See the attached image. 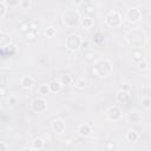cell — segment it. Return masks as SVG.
I'll use <instances>...</instances> for the list:
<instances>
[{"instance_id": "obj_31", "label": "cell", "mask_w": 151, "mask_h": 151, "mask_svg": "<svg viewBox=\"0 0 151 151\" xmlns=\"http://www.w3.org/2000/svg\"><path fill=\"white\" fill-rule=\"evenodd\" d=\"M4 94H5V87L1 86V96H4Z\"/></svg>"}, {"instance_id": "obj_24", "label": "cell", "mask_w": 151, "mask_h": 151, "mask_svg": "<svg viewBox=\"0 0 151 151\" xmlns=\"http://www.w3.org/2000/svg\"><path fill=\"white\" fill-rule=\"evenodd\" d=\"M45 34H46L47 37H53V35L55 34L54 27H48V28H46V29H45Z\"/></svg>"}, {"instance_id": "obj_28", "label": "cell", "mask_w": 151, "mask_h": 151, "mask_svg": "<svg viewBox=\"0 0 151 151\" xmlns=\"http://www.w3.org/2000/svg\"><path fill=\"white\" fill-rule=\"evenodd\" d=\"M81 47L83 48H87L88 47V41H81Z\"/></svg>"}, {"instance_id": "obj_3", "label": "cell", "mask_w": 151, "mask_h": 151, "mask_svg": "<svg viewBox=\"0 0 151 151\" xmlns=\"http://www.w3.org/2000/svg\"><path fill=\"white\" fill-rule=\"evenodd\" d=\"M122 22V18L117 12H111L106 18H105V24L110 27H118Z\"/></svg>"}, {"instance_id": "obj_25", "label": "cell", "mask_w": 151, "mask_h": 151, "mask_svg": "<svg viewBox=\"0 0 151 151\" xmlns=\"http://www.w3.org/2000/svg\"><path fill=\"white\" fill-rule=\"evenodd\" d=\"M17 101H18L17 97H9V98H8V104H9V105H12V106H13V105H15V104H17Z\"/></svg>"}, {"instance_id": "obj_21", "label": "cell", "mask_w": 151, "mask_h": 151, "mask_svg": "<svg viewBox=\"0 0 151 151\" xmlns=\"http://www.w3.org/2000/svg\"><path fill=\"white\" fill-rule=\"evenodd\" d=\"M20 7L22 9H28L31 7V1L29 0H21L20 1Z\"/></svg>"}, {"instance_id": "obj_2", "label": "cell", "mask_w": 151, "mask_h": 151, "mask_svg": "<svg viewBox=\"0 0 151 151\" xmlns=\"http://www.w3.org/2000/svg\"><path fill=\"white\" fill-rule=\"evenodd\" d=\"M66 46H67L68 50L76 51L77 48H79L81 46V39H80V37L77 35V34H71L66 39Z\"/></svg>"}, {"instance_id": "obj_12", "label": "cell", "mask_w": 151, "mask_h": 151, "mask_svg": "<svg viewBox=\"0 0 151 151\" xmlns=\"http://www.w3.org/2000/svg\"><path fill=\"white\" fill-rule=\"evenodd\" d=\"M44 145H45V143H44V140H42L41 138H35V139H33V142H32L31 149H32V150H42V149H44Z\"/></svg>"}, {"instance_id": "obj_17", "label": "cell", "mask_w": 151, "mask_h": 151, "mask_svg": "<svg viewBox=\"0 0 151 151\" xmlns=\"http://www.w3.org/2000/svg\"><path fill=\"white\" fill-rule=\"evenodd\" d=\"M60 83H61V85H70L71 83H72V78H71V76H68V74H63L61 77H60V80H59Z\"/></svg>"}, {"instance_id": "obj_10", "label": "cell", "mask_w": 151, "mask_h": 151, "mask_svg": "<svg viewBox=\"0 0 151 151\" xmlns=\"http://www.w3.org/2000/svg\"><path fill=\"white\" fill-rule=\"evenodd\" d=\"M20 84H21V86H22L24 88H31V87L34 85V79H33L32 77L26 76V77H22V78H21Z\"/></svg>"}, {"instance_id": "obj_15", "label": "cell", "mask_w": 151, "mask_h": 151, "mask_svg": "<svg viewBox=\"0 0 151 151\" xmlns=\"http://www.w3.org/2000/svg\"><path fill=\"white\" fill-rule=\"evenodd\" d=\"M81 26L85 29H90L93 26V20L91 18H88V17H85V18L81 19Z\"/></svg>"}, {"instance_id": "obj_20", "label": "cell", "mask_w": 151, "mask_h": 151, "mask_svg": "<svg viewBox=\"0 0 151 151\" xmlns=\"http://www.w3.org/2000/svg\"><path fill=\"white\" fill-rule=\"evenodd\" d=\"M7 12V5L5 2H0V18H4Z\"/></svg>"}, {"instance_id": "obj_14", "label": "cell", "mask_w": 151, "mask_h": 151, "mask_svg": "<svg viewBox=\"0 0 151 151\" xmlns=\"http://www.w3.org/2000/svg\"><path fill=\"white\" fill-rule=\"evenodd\" d=\"M48 86H50L51 92L55 93V92H59V91H60V88H61V83H60V81H57V80H53V81H51V83L48 84Z\"/></svg>"}, {"instance_id": "obj_6", "label": "cell", "mask_w": 151, "mask_h": 151, "mask_svg": "<svg viewBox=\"0 0 151 151\" xmlns=\"http://www.w3.org/2000/svg\"><path fill=\"white\" fill-rule=\"evenodd\" d=\"M107 117L111 120H113V122L119 120L122 118V111H120V109L118 106H111L107 110Z\"/></svg>"}, {"instance_id": "obj_30", "label": "cell", "mask_w": 151, "mask_h": 151, "mask_svg": "<svg viewBox=\"0 0 151 151\" xmlns=\"http://www.w3.org/2000/svg\"><path fill=\"white\" fill-rule=\"evenodd\" d=\"M124 85H125V86H124V87H123L122 90H125V91H129V90H130V86H129L127 84H124Z\"/></svg>"}, {"instance_id": "obj_13", "label": "cell", "mask_w": 151, "mask_h": 151, "mask_svg": "<svg viewBox=\"0 0 151 151\" xmlns=\"http://www.w3.org/2000/svg\"><path fill=\"white\" fill-rule=\"evenodd\" d=\"M127 118H129V120H130V122H132V123H134V124H137V123H139V122L142 120L140 114H139L138 112H136V111L130 112V113H129V116H127Z\"/></svg>"}, {"instance_id": "obj_32", "label": "cell", "mask_w": 151, "mask_h": 151, "mask_svg": "<svg viewBox=\"0 0 151 151\" xmlns=\"http://www.w3.org/2000/svg\"><path fill=\"white\" fill-rule=\"evenodd\" d=\"M150 86H151V83H150Z\"/></svg>"}, {"instance_id": "obj_11", "label": "cell", "mask_w": 151, "mask_h": 151, "mask_svg": "<svg viewBox=\"0 0 151 151\" xmlns=\"http://www.w3.org/2000/svg\"><path fill=\"white\" fill-rule=\"evenodd\" d=\"M125 138H126V140L127 142H131V143H134V142H137L138 140V138H139V134L134 131V130H129L127 132H126V136H125Z\"/></svg>"}, {"instance_id": "obj_26", "label": "cell", "mask_w": 151, "mask_h": 151, "mask_svg": "<svg viewBox=\"0 0 151 151\" xmlns=\"http://www.w3.org/2000/svg\"><path fill=\"white\" fill-rule=\"evenodd\" d=\"M18 2L19 0H6V5H9V6H15Z\"/></svg>"}, {"instance_id": "obj_5", "label": "cell", "mask_w": 151, "mask_h": 151, "mask_svg": "<svg viewBox=\"0 0 151 151\" xmlns=\"http://www.w3.org/2000/svg\"><path fill=\"white\" fill-rule=\"evenodd\" d=\"M52 130L55 132V133H64L65 130H66V124L63 119L58 118V119H54L52 122Z\"/></svg>"}, {"instance_id": "obj_1", "label": "cell", "mask_w": 151, "mask_h": 151, "mask_svg": "<svg viewBox=\"0 0 151 151\" xmlns=\"http://www.w3.org/2000/svg\"><path fill=\"white\" fill-rule=\"evenodd\" d=\"M63 20L64 24L67 26H76L79 20V14L76 11H67L66 13H64Z\"/></svg>"}, {"instance_id": "obj_16", "label": "cell", "mask_w": 151, "mask_h": 151, "mask_svg": "<svg viewBox=\"0 0 151 151\" xmlns=\"http://www.w3.org/2000/svg\"><path fill=\"white\" fill-rule=\"evenodd\" d=\"M38 92H39V94H41L42 97H45V96H47V94L51 92V90H50V86H48V85L44 84V85H40V86H39Z\"/></svg>"}, {"instance_id": "obj_29", "label": "cell", "mask_w": 151, "mask_h": 151, "mask_svg": "<svg viewBox=\"0 0 151 151\" xmlns=\"http://www.w3.org/2000/svg\"><path fill=\"white\" fill-rule=\"evenodd\" d=\"M72 2H73L74 5H77V6H78V5H80V4L83 2V0H72Z\"/></svg>"}, {"instance_id": "obj_19", "label": "cell", "mask_w": 151, "mask_h": 151, "mask_svg": "<svg viewBox=\"0 0 151 151\" xmlns=\"http://www.w3.org/2000/svg\"><path fill=\"white\" fill-rule=\"evenodd\" d=\"M142 104L145 109H150L151 107V98L150 97H144L142 100Z\"/></svg>"}, {"instance_id": "obj_9", "label": "cell", "mask_w": 151, "mask_h": 151, "mask_svg": "<svg viewBox=\"0 0 151 151\" xmlns=\"http://www.w3.org/2000/svg\"><path fill=\"white\" fill-rule=\"evenodd\" d=\"M91 132H92V130L88 124H81L78 126V134L81 137H88L91 134Z\"/></svg>"}, {"instance_id": "obj_7", "label": "cell", "mask_w": 151, "mask_h": 151, "mask_svg": "<svg viewBox=\"0 0 151 151\" xmlns=\"http://www.w3.org/2000/svg\"><path fill=\"white\" fill-rule=\"evenodd\" d=\"M32 109L35 112H42L46 110V101L42 98H37L32 103Z\"/></svg>"}, {"instance_id": "obj_27", "label": "cell", "mask_w": 151, "mask_h": 151, "mask_svg": "<svg viewBox=\"0 0 151 151\" xmlns=\"http://www.w3.org/2000/svg\"><path fill=\"white\" fill-rule=\"evenodd\" d=\"M7 150H8L7 145H6L4 142H1V143H0V151H7Z\"/></svg>"}, {"instance_id": "obj_22", "label": "cell", "mask_w": 151, "mask_h": 151, "mask_svg": "<svg viewBox=\"0 0 151 151\" xmlns=\"http://www.w3.org/2000/svg\"><path fill=\"white\" fill-rule=\"evenodd\" d=\"M103 38H104V35H103L101 32H97V33L93 35V40L97 41V42H101V41H103Z\"/></svg>"}, {"instance_id": "obj_4", "label": "cell", "mask_w": 151, "mask_h": 151, "mask_svg": "<svg viewBox=\"0 0 151 151\" xmlns=\"http://www.w3.org/2000/svg\"><path fill=\"white\" fill-rule=\"evenodd\" d=\"M125 17H126L127 21H130V22H137V21L140 19L142 14H140V11H139L138 8L132 7V8L127 9V12H126V15H125Z\"/></svg>"}, {"instance_id": "obj_18", "label": "cell", "mask_w": 151, "mask_h": 151, "mask_svg": "<svg viewBox=\"0 0 151 151\" xmlns=\"http://www.w3.org/2000/svg\"><path fill=\"white\" fill-rule=\"evenodd\" d=\"M147 67H149V63H147L146 60L142 59L140 61H138V68H139V70L145 71V70H147Z\"/></svg>"}, {"instance_id": "obj_23", "label": "cell", "mask_w": 151, "mask_h": 151, "mask_svg": "<svg viewBox=\"0 0 151 151\" xmlns=\"http://www.w3.org/2000/svg\"><path fill=\"white\" fill-rule=\"evenodd\" d=\"M76 86H77L78 88H85V86H86L85 79H78V80L76 81Z\"/></svg>"}, {"instance_id": "obj_8", "label": "cell", "mask_w": 151, "mask_h": 151, "mask_svg": "<svg viewBox=\"0 0 151 151\" xmlns=\"http://www.w3.org/2000/svg\"><path fill=\"white\" fill-rule=\"evenodd\" d=\"M130 98H131V96H130L129 91H125V90H120V91H118L117 94H116L117 101H119V103H122V104H126V103L130 100Z\"/></svg>"}]
</instances>
